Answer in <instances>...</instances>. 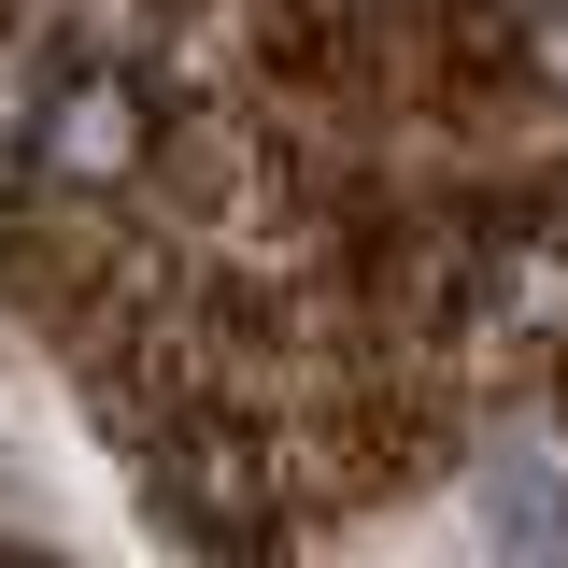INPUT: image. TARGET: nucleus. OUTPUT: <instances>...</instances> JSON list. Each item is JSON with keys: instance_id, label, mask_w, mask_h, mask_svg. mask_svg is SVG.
<instances>
[{"instance_id": "f257e3e1", "label": "nucleus", "mask_w": 568, "mask_h": 568, "mask_svg": "<svg viewBox=\"0 0 568 568\" xmlns=\"http://www.w3.org/2000/svg\"><path fill=\"white\" fill-rule=\"evenodd\" d=\"M142 85L129 71H85V85H58V114H43V156H58L71 185H114V171H142Z\"/></svg>"}, {"instance_id": "f03ea898", "label": "nucleus", "mask_w": 568, "mask_h": 568, "mask_svg": "<svg viewBox=\"0 0 568 568\" xmlns=\"http://www.w3.org/2000/svg\"><path fill=\"white\" fill-rule=\"evenodd\" d=\"M540 71L568 85V0H540Z\"/></svg>"}]
</instances>
